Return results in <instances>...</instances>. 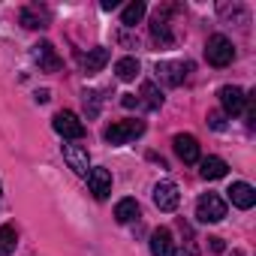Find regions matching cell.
<instances>
[{"instance_id":"obj_1","label":"cell","mask_w":256,"mask_h":256,"mask_svg":"<svg viewBox=\"0 0 256 256\" xmlns=\"http://www.w3.org/2000/svg\"><path fill=\"white\" fill-rule=\"evenodd\" d=\"M142 133H145V120H139V118H126V120L108 124L106 130H102V139H106L108 145H126V142L139 139Z\"/></svg>"},{"instance_id":"obj_2","label":"cell","mask_w":256,"mask_h":256,"mask_svg":"<svg viewBox=\"0 0 256 256\" xmlns=\"http://www.w3.org/2000/svg\"><path fill=\"white\" fill-rule=\"evenodd\" d=\"M205 58H208L211 66H229V64L235 60V46H232V40L223 36V34L208 36V42H205Z\"/></svg>"},{"instance_id":"obj_3","label":"cell","mask_w":256,"mask_h":256,"mask_svg":"<svg viewBox=\"0 0 256 256\" xmlns=\"http://www.w3.org/2000/svg\"><path fill=\"white\" fill-rule=\"evenodd\" d=\"M52 126H54V133L64 136V139H82V136H84V124H82L78 114L70 112V108H60V112L52 118Z\"/></svg>"},{"instance_id":"obj_4","label":"cell","mask_w":256,"mask_h":256,"mask_svg":"<svg viewBox=\"0 0 256 256\" xmlns=\"http://www.w3.org/2000/svg\"><path fill=\"white\" fill-rule=\"evenodd\" d=\"M196 217H199L202 223H220V220L226 217V202H223L217 193H205V196H199V202H196Z\"/></svg>"},{"instance_id":"obj_5","label":"cell","mask_w":256,"mask_h":256,"mask_svg":"<svg viewBox=\"0 0 256 256\" xmlns=\"http://www.w3.org/2000/svg\"><path fill=\"white\" fill-rule=\"evenodd\" d=\"M169 6L166 10H157L154 12V18H151V36H154V46L157 48H172L175 46V36H172V30H169Z\"/></svg>"},{"instance_id":"obj_6","label":"cell","mask_w":256,"mask_h":256,"mask_svg":"<svg viewBox=\"0 0 256 256\" xmlns=\"http://www.w3.org/2000/svg\"><path fill=\"white\" fill-rule=\"evenodd\" d=\"M187 72H190V64H184V60H163V64H157V78L163 84H169V88L184 84Z\"/></svg>"},{"instance_id":"obj_7","label":"cell","mask_w":256,"mask_h":256,"mask_svg":"<svg viewBox=\"0 0 256 256\" xmlns=\"http://www.w3.org/2000/svg\"><path fill=\"white\" fill-rule=\"evenodd\" d=\"M60 151H64L66 166H70L76 175L88 178V172H90V154H88V148H84V145H60Z\"/></svg>"},{"instance_id":"obj_8","label":"cell","mask_w":256,"mask_h":256,"mask_svg":"<svg viewBox=\"0 0 256 256\" xmlns=\"http://www.w3.org/2000/svg\"><path fill=\"white\" fill-rule=\"evenodd\" d=\"M34 60H36V66L42 70V72H58L60 70V54H58V48L52 46V42H36L34 46Z\"/></svg>"},{"instance_id":"obj_9","label":"cell","mask_w":256,"mask_h":256,"mask_svg":"<svg viewBox=\"0 0 256 256\" xmlns=\"http://www.w3.org/2000/svg\"><path fill=\"white\" fill-rule=\"evenodd\" d=\"M181 202V193H178V184L175 181H160L154 187V205L160 211H175Z\"/></svg>"},{"instance_id":"obj_10","label":"cell","mask_w":256,"mask_h":256,"mask_svg":"<svg viewBox=\"0 0 256 256\" xmlns=\"http://www.w3.org/2000/svg\"><path fill=\"white\" fill-rule=\"evenodd\" d=\"M217 96H220V106H223L226 114H241V112H244V100H247V94H244L241 88H235V84H223V88L217 90Z\"/></svg>"},{"instance_id":"obj_11","label":"cell","mask_w":256,"mask_h":256,"mask_svg":"<svg viewBox=\"0 0 256 256\" xmlns=\"http://www.w3.org/2000/svg\"><path fill=\"white\" fill-rule=\"evenodd\" d=\"M88 187H90V193L96 199H108V193H112V172L102 169V166L90 169L88 172Z\"/></svg>"},{"instance_id":"obj_12","label":"cell","mask_w":256,"mask_h":256,"mask_svg":"<svg viewBox=\"0 0 256 256\" xmlns=\"http://www.w3.org/2000/svg\"><path fill=\"white\" fill-rule=\"evenodd\" d=\"M226 193H229L232 205H235V208H241V211H250V208L256 205V190H253L247 181H235Z\"/></svg>"},{"instance_id":"obj_13","label":"cell","mask_w":256,"mask_h":256,"mask_svg":"<svg viewBox=\"0 0 256 256\" xmlns=\"http://www.w3.org/2000/svg\"><path fill=\"white\" fill-rule=\"evenodd\" d=\"M172 145H175V154H178L184 163H199V142H196V136L178 133V136L172 139Z\"/></svg>"},{"instance_id":"obj_14","label":"cell","mask_w":256,"mask_h":256,"mask_svg":"<svg viewBox=\"0 0 256 256\" xmlns=\"http://www.w3.org/2000/svg\"><path fill=\"white\" fill-rule=\"evenodd\" d=\"M148 244H151V256H175V238H172V232L166 226L154 229Z\"/></svg>"},{"instance_id":"obj_15","label":"cell","mask_w":256,"mask_h":256,"mask_svg":"<svg viewBox=\"0 0 256 256\" xmlns=\"http://www.w3.org/2000/svg\"><path fill=\"white\" fill-rule=\"evenodd\" d=\"M108 58H112V52L102 48V46H96V48H90L88 54H82V70H84L88 76H96V72L108 64Z\"/></svg>"},{"instance_id":"obj_16","label":"cell","mask_w":256,"mask_h":256,"mask_svg":"<svg viewBox=\"0 0 256 256\" xmlns=\"http://www.w3.org/2000/svg\"><path fill=\"white\" fill-rule=\"evenodd\" d=\"M22 24L28 28V30H42V28H48V10H42V6H24L22 10Z\"/></svg>"},{"instance_id":"obj_17","label":"cell","mask_w":256,"mask_h":256,"mask_svg":"<svg viewBox=\"0 0 256 256\" xmlns=\"http://www.w3.org/2000/svg\"><path fill=\"white\" fill-rule=\"evenodd\" d=\"M139 106H145V108H151V112H157L160 106H163V90L154 84V82H142V94H139Z\"/></svg>"},{"instance_id":"obj_18","label":"cell","mask_w":256,"mask_h":256,"mask_svg":"<svg viewBox=\"0 0 256 256\" xmlns=\"http://www.w3.org/2000/svg\"><path fill=\"white\" fill-rule=\"evenodd\" d=\"M139 202L136 199H130V196H126V199H120L118 205H114V220L118 223H133V220H139Z\"/></svg>"},{"instance_id":"obj_19","label":"cell","mask_w":256,"mask_h":256,"mask_svg":"<svg viewBox=\"0 0 256 256\" xmlns=\"http://www.w3.org/2000/svg\"><path fill=\"white\" fill-rule=\"evenodd\" d=\"M145 12H148V6L142 4V0H133V4H126V6H124V12H120V24H124V28H136V24L145 18Z\"/></svg>"},{"instance_id":"obj_20","label":"cell","mask_w":256,"mask_h":256,"mask_svg":"<svg viewBox=\"0 0 256 256\" xmlns=\"http://www.w3.org/2000/svg\"><path fill=\"white\" fill-rule=\"evenodd\" d=\"M199 172H202L205 181H217V178H223V175L229 172V166H226V160H220V157H205Z\"/></svg>"},{"instance_id":"obj_21","label":"cell","mask_w":256,"mask_h":256,"mask_svg":"<svg viewBox=\"0 0 256 256\" xmlns=\"http://www.w3.org/2000/svg\"><path fill=\"white\" fill-rule=\"evenodd\" d=\"M18 247V232L12 223H4L0 226V256H12Z\"/></svg>"},{"instance_id":"obj_22","label":"cell","mask_w":256,"mask_h":256,"mask_svg":"<svg viewBox=\"0 0 256 256\" xmlns=\"http://www.w3.org/2000/svg\"><path fill=\"white\" fill-rule=\"evenodd\" d=\"M139 70H142V66H139L136 58H120V60L114 64V76H118L120 82H133V78L139 76Z\"/></svg>"},{"instance_id":"obj_23","label":"cell","mask_w":256,"mask_h":256,"mask_svg":"<svg viewBox=\"0 0 256 256\" xmlns=\"http://www.w3.org/2000/svg\"><path fill=\"white\" fill-rule=\"evenodd\" d=\"M82 100H84V112H88V118H96V114H100V106H102L100 90H84Z\"/></svg>"},{"instance_id":"obj_24","label":"cell","mask_w":256,"mask_h":256,"mask_svg":"<svg viewBox=\"0 0 256 256\" xmlns=\"http://www.w3.org/2000/svg\"><path fill=\"white\" fill-rule=\"evenodd\" d=\"M208 124L214 126V130H226V114L223 112H211L208 114Z\"/></svg>"},{"instance_id":"obj_25","label":"cell","mask_w":256,"mask_h":256,"mask_svg":"<svg viewBox=\"0 0 256 256\" xmlns=\"http://www.w3.org/2000/svg\"><path fill=\"white\" fill-rule=\"evenodd\" d=\"M120 102H124L126 108H136V106H139V96H136V94H124V100H120Z\"/></svg>"},{"instance_id":"obj_26","label":"cell","mask_w":256,"mask_h":256,"mask_svg":"<svg viewBox=\"0 0 256 256\" xmlns=\"http://www.w3.org/2000/svg\"><path fill=\"white\" fill-rule=\"evenodd\" d=\"M52 100V90H36V102H48Z\"/></svg>"},{"instance_id":"obj_27","label":"cell","mask_w":256,"mask_h":256,"mask_svg":"<svg viewBox=\"0 0 256 256\" xmlns=\"http://www.w3.org/2000/svg\"><path fill=\"white\" fill-rule=\"evenodd\" d=\"M208 241H211V250H217V253L226 247V244H223V238H208Z\"/></svg>"},{"instance_id":"obj_28","label":"cell","mask_w":256,"mask_h":256,"mask_svg":"<svg viewBox=\"0 0 256 256\" xmlns=\"http://www.w3.org/2000/svg\"><path fill=\"white\" fill-rule=\"evenodd\" d=\"M232 256H244V253H232Z\"/></svg>"},{"instance_id":"obj_29","label":"cell","mask_w":256,"mask_h":256,"mask_svg":"<svg viewBox=\"0 0 256 256\" xmlns=\"http://www.w3.org/2000/svg\"><path fill=\"white\" fill-rule=\"evenodd\" d=\"M0 193H4V190H0Z\"/></svg>"}]
</instances>
